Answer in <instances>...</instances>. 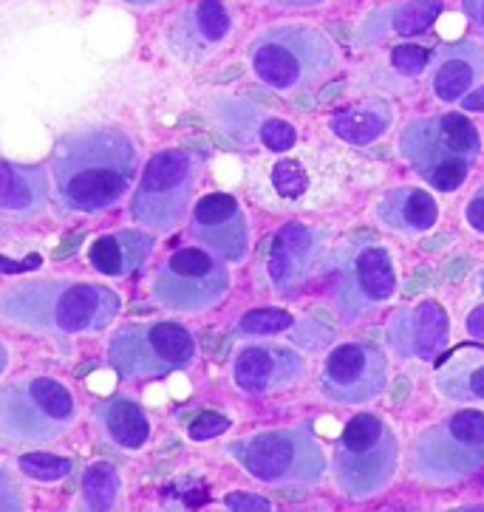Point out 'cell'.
<instances>
[{
	"label": "cell",
	"mask_w": 484,
	"mask_h": 512,
	"mask_svg": "<svg viewBox=\"0 0 484 512\" xmlns=\"http://www.w3.org/2000/svg\"><path fill=\"white\" fill-rule=\"evenodd\" d=\"M136 173L139 150L122 128L71 131L51 153L54 204L66 215H100L131 193Z\"/></svg>",
	"instance_id": "6da1fadb"
},
{
	"label": "cell",
	"mask_w": 484,
	"mask_h": 512,
	"mask_svg": "<svg viewBox=\"0 0 484 512\" xmlns=\"http://www.w3.org/2000/svg\"><path fill=\"white\" fill-rule=\"evenodd\" d=\"M119 312L122 298L102 283L34 278L0 292V320L34 334H100L117 320Z\"/></svg>",
	"instance_id": "7a4b0ae2"
},
{
	"label": "cell",
	"mask_w": 484,
	"mask_h": 512,
	"mask_svg": "<svg viewBox=\"0 0 484 512\" xmlns=\"http://www.w3.org/2000/svg\"><path fill=\"white\" fill-rule=\"evenodd\" d=\"M340 63L329 34L303 23L269 26L250 46L255 77L278 94H312Z\"/></svg>",
	"instance_id": "3957f363"
},
{
	"label": "cell",
	"mask_w": 484,
	"mask_h": 512,
	"mask_svg": "<svg viewBox=\"0 0 484 512\" xmlns=\"http://www.w3.org/2000/svg\"><path fill=\"white\" fill-rule=\"evenodd\" d=\"M400 153L431 187L453 193L468 182L470 167L482 153V136L468 116H422L402 131Z\"/></svg>",
	"instance_id": "277c9868"
},
{
	"label": "cell",
	"mask_w": 484,
	"mask_h": 512,
	"mask_svg": "<svg viewBox=\"0 0 484 512\" xmlns=\"http://www.w3.org/2000/svg\"><path fill=\"white\" fill-rule=\"evenodd\" d=\"M77 416L74 397L51 377H23L0 388V442L46 445L68 433Z\"/></svg>",
	"instance_id": "5b68a950"
},
{
	"label": "cell",
	"mask_w": 484,
	"mask_h": 512,
	"mask_svg": "<svg viewBox=\"0 0 484 512\" xmlns=\"http://www.w3.org/2000/svg\"><path fill=\"white\" fill-rule=\"evenodd\" d=\"M397 459L400 447L394 430L377 413H357L334 450L337 484L354 498L374 496L397 473Z\"/></svg>",
	"instance_id": "8992f818"
},
{
	"label": "cell",
	"mask_w": 484,
	"mask_h": 512,
	"mask_svg": "<svg viewBox=\"0 0 484 512\" xmlns=\"http://www.w3.org/2000/svg\"><path fill=\"white\" fill-rule=\"evenodd\" d=\"M196 360V340L173 320L128 323L108 343V363L122 380L167 377Z\"/></svg>",
	"instance_id": "52a82bcc"
},
{
	"label": "cell",
	"mask_w": 484,
	"mask_h": 512,
	"mask_svg": "<svg viewBox=\"0 0 484 512\" xmlns=\"http://www.w3.org/2000/svg\"><path fill=\"white\" fill-rule=\"evenodd\" d=\"M199 179V162L187 150H159L142 170L131 199V218L142 230L170 232L179 227Z\"/></svg>",
	"instance_id": "ba28073f"
},
{
	"label": "cell",
	"mask_w": 484,
	"mask_h": 512,
	"mask_svg": "<svg viewBox=\"0 0 484 512\" xmlns=\"http://www.w3.org/2000/svg\"><path fill=\"white\" fill-rule=\"evenodd\" d=\"M484 467V413L459 411L425 430L414 442V473L434 484H451Z\"/></svg>",
	"instance_id": "9c48e42d"
},
{
	"label": "cell",
	"mask_w": 484,
	"mask_h": 512,
	"mask_svg": "<svg viewBox=\"0 0 484 512\" xmlns=\"http://www.w3.org/2000/svg\"><path fill=\"white\" fill-rule=\"evenodd\" d=\"M230 289L227 261L204 247L176 249L153 278V300L170 312L199 314L213 309Z\"/></svg>",
	"instance_id": "30bf717a"
},
{
	"label": "cell",
	"mask_w": 484,
	"mask_h": 512,
	"mask_svg": "<svg viewBox=\"0 0 484 512\" xmlns=\"http://www.w3.org/2000/svg\"><path fill=\"white\" fill-rule=\"evenodd\" d=\"M238 464L267 484L318 481L326 459L309 430H267L230 447Z\"/></svg>",
	"instance_id": "8fae6325"
},
{
	"label": "cell",
	"mask_w": 484,
	"mask_h": 512,
	"mask_svg": "<svg viewBox=\"0 0 484 512\" xmlns=\"http://www.w3.org/2000/svg\"><path fill=\"white\" fill-rule=\"evenodd\" d=\"M388 385V360L377 346H334L320 371V391L337 405H366Z\"/></svg>",
	"instance_id": "7c38bea8"
},
{
	"label": "cell",
	"mask_w": 484,
	"mask_h": 512,
	"mask_svg": "<svg viewBox=\"0 0 484 512\" xmlns=\"http://www.w3.org/2000/svg\"><path fill=\"white\" fill-rule=\"evenodd\" d=\"M190 235L221 261H244L250 252V224L230 193H210L190 213Z\"/></svg>",
	"instance_id": "4fadbf2b"
},
{
	"label": "cell",
	"mask_w": 484,
	"mask_h": 512,
	"mask_svg": "<svg viewBox=\"0 0 484 512\" xmlns=\"http://www.w3.org/2000/svg\"><path fill=\"white\" fill-rule=\"evenodd\" d=\"M233 15L224 0H196L167 23V49L182 63H201L230 37Z\"/></svg>",
	"instance_id": "5bb4252c"
},
{
	"label": "cell",
	"mask_w": 484,
	"mask_h": 512,
	"mask_svg": "<svg viewBox=\"0 0 484 512\" xmlns=\"http://www.w3.org/2000/svg\"><path fill=\"white\" fill-rule=\"evenodd\" d=\"M394 292H397V272H394L391 252L377 244H368L354 252L337 303L346 317H357L371 306H380L394 298Z\"/></svg>",
	"instance_id": "9a60e30c"
},
{
	"label": "cell",
	"mask_w": 484,
	"mask_h": 512,
	"mask_svg": "<svg viewBox=\"0 0 484 512\" xmlns=\"http://www.w3.org/2000/svg\"><path fill=\"white\" fill-rule=\"evenodd\" d=\"M451 340V320L442 303L422 300L388 320V343L408 360H434Z\"/></svg>",
	"instance_id": "2e32d148"
},
{
	"label": "cell",
	"mask_w": 484,
	"mask_h": 512,
	"mask_svg": "<svg viewBox=\"0 0 484 512\" xmlns=\"http://www.w3.org/2000/svg\"><path fill=\"white\" fill-rule=\"evenodd\" d=\"M303 360L292 348L281 346H247L238 351L233 363L235 385L252 394L264 397L272 391H284L301 380Z\"/></svg>",
	"instance_id": "e0dca14e"
},
{
	"label": "cell",
	"mask_w": 484,
	"mask_h": 512,
	"mask_svg": "<svg viewBox=\"0 0 484 512\" xmlns=\"http://www.w3.org/2000/svg\"><path fill=\"white\" fill-rule=\"evenodd\" d=\"M323 247V232L309 224H286L275 232L267 255V275L275 292H292L298 283L306 281L312 264L318 261Z\"/></svg>",
	"instance_id": "ac0fdd59"
},
{
	"label": "cell",
	"mask_w": 484,
	"mask_h": 512,
	"mask_svg": "<svg viewBox=\"0 0 484 512\" xmlns=\"http://www.w3.org/2000/svg\"><path fill=\"white\" fill-rule=\"evenodd\" d=\"M484 80V46L456 40L431 57V88L439 102H459Z\"/></svg>",
	"instance_id": "d6986e66"
},
{
	"label": "cell",
	"mask_w": 484,
	"mask_h": 512,
	"mask_svg": "<svg viewBox=\"0 0 484 512\" xmlns=\"http://www.w3.org/2000/svg\"><path fill=\"white\" fill-rule=\"evenodd\" d=\"M49 196L51 184L46 167L0 159V215L15 221H32L46 210Z\"/></svg>",
	"instance_id": "ffe728a7"
},
{
	"label": "cell",
	"mask_w": 484,
	"mask_h": 512,
	"mask_svg": "<svg viewBox=\"0 0 484 512\" xmlns=\"http://www.w3.org/2000/svg\"><path fill=\"white\" fill-rule=\"evenodd\" d=\"M377 218L388 230L400 235H419V232L434 230L439 221V204L419 187H397L388 190L383 199L377 201Z\"/></svg>",
	"instance_id": "44dd1931"
},
{
	"label": "cell",
	"mask_w": 484,
	"mask_h": 512,
	"mask_svg": "<svg viewBox=\"0 0 484 512\" xmlns=\"http://www.w3.org/2000/svg\"><path fill=\"white\" fill-rule=\"evenodd\" d=\"M442 15V0H405L391 9L366 17L360 26V43H383L385 37H417L425 34Z\"/></svg>",
	"instance_id": "7402d4cb"
},
{
	"label": "cell",
	"mask_w": 484,
	"mask_h": 512,
	"mask_svg": "<svg viewBox=\"0 0 484 512\" xmlns=\"http://www.w3.org/2000/svg\"><path fill=\"white\" fill-rule=\"evenodd\" d=\"M151 249V235L134 230H119L97 238L88 247V261L105 278H128V275H134L136 269L148 261Z\"/></svg>",
	"instance_id": "603a6c76"
},
{
	"label": "cell",
	"mask_w": 484,
	"mask_h": 512,
	"mask_svg": "<svg viewBox=\"0 0 484 512\" xmlns=\"http://www.w3.org/2000/svg\"><path fill=\"white\" fill-rule=\"evenodd\" d=\"M436 388L453 402H484V348H456L436 368Z\"/></svg>",
	"instance_id": "cb8c5ba5"
},
{
	"label": "cell",
	"mask_w": 484,
	"mask_h": 512,
	"mask_svg": "<svg viewBox=\"0 0 484 512\" xmlns=\"http://www.w3.org/2000/svg\"><path fill=\"white\" fill-rule=\"evenodd\" d=\"M394 122V108L385 100H366L351 105L346 111H337L329 119V128L337 139L349 142L354 148H368L377 139H383Z\"/></svg>",
	"instance_id": "d4e9b609"
},
{
	"label": "cell",
	"mask_w": 484,
	"mask_h": 512,
	"mask_svg": "<svg viewBox=\"0 0 484 512\" xmlns=\"http://www.w3.org/2000/svg\"><path fill=\"white\" fill-rule=\"evenodd\" d=\"M94 413H97V422L102 425V430L111 436V442H117L125 450H139L151 436L148 416L142 413L134 399H108Z\"/></svg>",
	"instance_id": "484cf974"
},
{
	"label": "cell",
	"mask_w": 484,
	"mask_h": 512,
	"mask_svg": "<svg viewBox=\"0 0 484 512\" xmlns=\"http://www.w3.org/2000/svg\"><path fill=\"white\" fill-rule=\"evenodd\" d=\"M119 473L114 464L94 462L83 473V501L80 512H117Z\"/></svg>",
	"instance_id": "4316f807"
},
{
	"label": "cell",
	"mask_w": 484,
	"mask_h": 512,
	"mask_svg": "<svg viewBox=\"0 0 484 512\" xmlns=\"http://www.w3.org/2000/svg\"><path fill=\"white\" fill-rule=\"evenodd\" d=\"M292 314L284 309H252L238 323H235V334L241 337H272L281 331L292 329Z\"/></svg>",
	"instance_id": "83f0119b"
},
{
	"label": "cell",
	"mask_w": 484,
	"mask_h": 512,
	"mask_svg": "<svg viewBox=\"0 0 484 512\" xmlns=\"http://www.w3.org/2000/svg\"><path fill=\"white\" fill-rule=\"evenodd\" d=\"M17 467L23 476H29L34 481H60L66 479L71 473V462L63 459V456H54V453H26L17 459Z\"/></svg>",
	"instance_id": "f1b7e54d"
},
{
	"label": "cell",
	"mask_w": 484,
	"mask_h": 512,
	"mask_svg": "<svg viewBox=\"0 0 484 512\" xmlns=\"http://www.w3.org/2000/svg\"><path fill=\"white\" fill-rule=\"evenodd\" d=\"M272 187L275 193L286 201L301 199L303 193L309 190V176L303 170L301 162L295 159H281L278 165L272 167Z\"/></svg>",
	"instance_id": "f546056e"
},
{
	"label": "cell",
	"mask_w": 484,
	"mask_h": 512,
	"mask_svg": "<svg viewBox=\"0 0 484 512\" xmlns=\"http://www.w3.org/2000/svg\"><path fill=\"white\" fill-rule=\"evenodd\" d=\"M391 66L397 68L400 74H405V77H419L425 68L431 66V51L405 43V46H397V49L391 51Z\"/></svg>",
	"instance_id": "4dcf8cb0"
},
{
	"label": "cell",
	"mask_w": 484,
	"mask_h": 512,
	"mask_svg": "<svg viewBox=\"0 0 484 512\" xmlns=\"http://www.w3.org/2000/svg\"><path fill=\"white\" fill-rule=\"evenodd\" d=\"M261 142H264L269 150L284 153V150L295 148L298 131H295L286 119H267V122L261 125Z\"/></svg>",
	"instance_id": "1f68e13d"
},
{
	"label": "cell",
	"mask_w": 484,
	"mask_h": 512,
	"mask_svg": "<svg viewBox=\"0 0 484 512\" xmlns=\"http://www.w3.org/2000/svg\"><path fill=\"white\" fill-rule=\"evenodd\" d=\"M224 430H230V419H227V416H221V413L216 411H204L190 422L187 433H190V439H196V442H207V439L221 436Z\"/></svg>",
	"instance_id": "d6a6232c"
},
{
	"label": "cell",
	"mask_w": 484,
	"mask_h": 512,
	"mask_svg": "<svg viewBox=\"0 0 484 512\" xmlns=\"http://www.w3.org/2000/svg\"><path fill=\"white\" fill-rule=\"evenodd\" d=\"M0 512H26L17 481L0 467Z\"/></svg>",
	"instance_id": "836d02e7"
},
{
	"label": "cell",
	"mask_w": 484,
	"mask_h": 512,
	"mask_svg": "<svg viewBox=\"0 0 484 512\" xmlns=\"http://www.w3.org/2000/svg\"><path fill=\"white\" fill-rule=\"evenodd\" d=\"M227 512H275L264 496H252V493H230L224 498Z\"/></svg>",
	"instance_id": "e575fe53"
},
{
	"label": "cell",
	"mask_w": 484,
	"mask_h": 512,
	"mask_svg": "<svg viewBox=\"0 0 484 512\" xmlns=\"http://www.w3.org/2000/svg\"><path fill=\"white\" fill-rule=\"evenodd\" d=\"M465 218H468V224L476 232H482L484 235V182L482 187L473 193V199L468 201V210H465Z\"/></svg>",
	"instance_id": "d590c367"
},
{
	"label": "cell",
	"mask_w": 484,
	"mask_h": 512,
	"mask_svg": "<svg viewBox=\"0 0 484 512\" xmlns=\"http://www.w3.org/2000/svg\"><path fill=\"white\" fill-rule=\"evenodd\" d=\"M434 283V269L431 266H419L417 272L411 275V281L405 286V298H414V295H422L428 286Z\"/></svg>",
	"instance_id": "8d00e7d4"
},
{
	"label": "cell",
	"mask_w": 484,
	"mask_h": 512,
	"mask_svg": "<svg viewBox=\"0 0 484 512\" xmlns=\"http://www.w3.org/2000/svg\"><path fill=\"white\" fill-rule=\"evenodd\" d=\"M462 6H465V15H468L470 23L476 26V32L484 37V0H465Z\"/></svg>",
	"instance_id": "74e56055"
},
{
	"label": "cell",
	"mask_w": 484,
	"mask_h": 512,
	"mask_svg": "<svg viewBox=\"0 0 484 512\" xmlns=\"http://www.w3.org/2000/svg\"><path fill=\"white\" fill-rule=\"evenodd\" d=\"M470 266H473L470 258H456V261H451V264L442 269V281H448V283L459 281L462 275H468Z\"/></svg>",
	"instance_id": "f35d334b"
},
{
	"label": "cell",
	"mask_w": 484,
	"mask_h": 512,
	"mask_svg": "<svg viewBox=\"0 0 484 512\" xmlns=\"http://www.w3.org/2000/svg\"><path fill=\"white\" fill-rule=\"evenodd\" d=\"M459 105H462V111H470V114H484V85L473 88L468 97L459 100Z\"/></svg>",
	"instance_id": "ab89813d"
},
{
	"label": "cell",
	"mask_w": 484,
	"mask_h": 512,
	"mask_svg": "<svg viewBox=\"0 0 484 512\" xmlns=\"http://www.w3.org/2000/svg\"><path fill=\"white\" fill-rule=\"evenodd\" d=\"M468 334L473 340L484 343V303L468 314Z\"/></svg>",
	"instance_id": "60d3db41"
},
{
	"label": "cell",
	"mask_w": 484,
	"mask_h": 512,
	"mask_svg": "<svg viewBox=\"0 0 484 512\" xmlns=\"http://www.w3.org/2000/svg\"><path fill=\"white\" fill-rule=\"evenodd\" d=\"M272 6H281V9H315L323 6L326 0H267Z\"/></svg>",
	"instance_id": "b9f144b4"
},
{
	"label": "cell",
	"mask_w": 484,
	"mask_h": 512,
	"mask_svg": "<svg viewBox=\"0 0 484 512\" xmlns=\"http://www.w3.org/2000/svg\"><path fill=\"white\" fill-rule=\"evenodd\" d=\"M34 266H40V258L34 255L29 261H23V264H15V261H6L3 255H0V269L3 272H26V269H34Z\"/></svg>",
	"instance_id": "7bdbcfd3"
},
{
	"label": "cell",
	"mask_w": 484,
	"mask_h": 512,
	"mask_svg": "<svg viewBox=\"0 0 484 512\" xmlns=\"http://www.w3.org/2000/svg\"><path fill=\"white\" fill-rule=\"evenodd\" d=\"M408 394H411V382L405 380V377L394 380V388H391V402H394V405H400V402L408 399Z\"/></svg>",
	"instance_id": "ee69618b"
},
{
	"label": "cell",
	"mask_w": 484,
	"mask_h": 512,
	"mask_svg": "<svg viewBox=\"0 0 484 512\" xmlns=\"http://www.w3.org/2000/svg\"><path fill=\"white\" fill-rule=\"evenodd\" d=\"M80 241H83V232H74V235H71V241H66L63 247H57V252H54V258H57V261H63V258H68V255H71V252L77 249V244H80Z\"/></svg>",
	"instance_id": "f6af8a7d"
},
{
	"label": "cell",
	"mask_w": 484,
	"mask_h": 512,
	"mask_svg": "<svg viewBox=\"0 0 484 512\" xmlns=\"http://www.w3.org/2000/svg\"><path fill=\"white\" fill-rule=\"evenodd\" d=\"M448 241H451V238H445V235H436V238H428V241H422V249H436V252H439V249L448 247Z\"/></svg>",
	"instance_id": "bcb514c9"
},
{
	"label": "cell",
	"mask_w": 484,
	"mask_h": 512,
	"mask_svg": "<svg viewBox=\"0 0 484 512\" xmlns=\"http://www.w3.org/2000/svg\"><path fill=\"white\" fill-rule=\"evenodd\" d=\"M340 91H343V83H334V85H329V88H323V91H320V97H318V100H320V102H332L334 97H337V94H340Z\"/></svg>",
	"instance_id": "7dc6e473"
},
{
	"label": "cell",
	"mask_w": 484,
	"mask_h": 512,
	"mask_svg": "<svg viewBox=\"0 0 484 512\" xmlns=\"http://www.w3.org/2000/svg\"><path fill=\"white\" fill-rule=\"evenodd\" d=\"M128 6H136V9H153V6H162L165 0H122Z\"/></svg>",
	"instance_id": "c3c4849f"
},
{
	"label": "cell",
	"mask_w": 484,
	"mask_h": 512,
	"mask_svg": "<svg viewBox=\"0 0 484 512\" xmlns=\"http://www.w3.org/2000/svg\"><path fill=\"white\" fill-rule=\"evenodd\" d=\"M6 365H9V354H6V346L0 343V374L6 371Z\"/></svg>",
	"instance_id": "681fc988"
},
{
	"label": "cell",
	"mask_w": 484,
	"mask_h": 512,
	"mask_svg": "<svg viewBox=\"0 0 484 512\" xmlns=\"http://www.w3.org/2000/svg\"><path fill=\"white\" fill-rule=\"evenodd\" d=\"M281 496L289 498V501H301L303 493H298V490H284V493H281Z\"/></svg>",
	"instance_id": "f907efd6"
},
{
	"label": "cell",
	"mask_w": 484,
	"mask_h": 512,
	"mask_svg": "<svg viewBox=\"0 0 484 512\" xmlns=\"http://www.w3.org/2000/svg\"><path fill=\"white\" fill-rule=\"evenodd\" d=\"M453 512H484V507H462V510H453Z\"/></svg>",
	"instance_id": "816d5d0a"
},
{
	"label": "cell",
	"mask_w": 484,
	"mask_h": 512,
	"mask_svg": "<svg viewBox=\"0 0 484 512\" xmlns=\"http://www.w3.org/2000/svg\"><path fill=\"white\" fill-rule=\"evenodd\" d=\"M3 232H6V227H3V224H0V235H3Z\"/></svg>",
	"instance_id": "f5cc1de1"
}]
</instances>
